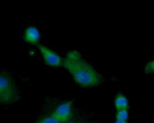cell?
I'll return each instance as SVG.
<instances>
[{
	"label": "cell",
	"mask_w": 154,
	"mask_h": 123,
	"mask_svg": "<svg viewBox=\"0 0 154 123\" xmlns=\"http://www.w3.org/2000/svg\"><path fill=\"white\" fill-rule=\"evenodd\" d=\"M24 40L31 45H38L41 39V33L39 29L34 26L27 27L24 31Z\"/></svg>",
	"instance_id": "obj_5"
},
{
	"label": "cell",
	"mask_w": 154,
	"mask_h": 123,
	"mask_svg": "<svg viewBox=\"0 0 154 123\" xmlns=\"http://www.w3.org/2000/svg\"><path fill=\"white\" fill-rule=\"evenodd\" d=\"M18 99L19 91L15 79L8 72L0 71V103L12 104Z\"/></svg>",
	"instance_id": "obj_2"
},
{
	"label": "cell",
	"mask_w": 154,
	"mask_h": 123,
	"mask_svg": "<svg viewBox=\"0 0 154 123\" xmlns=\"http://www.w3.org/2000/svg\"><path fill=\"white\" fill-rule=\"evenodd\" d=\"M114 123H128L127 120H120V119H115Z\"/></svg>",
	"instance_id": "obj_11"
},
{
	"label": "cell",
	"mask_w": 154,
	"mask_h": 123,
	"mask_svg": "<svg viewBox=\"0 0 154 123\" xmlns=\"http://www.w3.org/2000/svg\"><path fill=\"white\" fill-rule=\"evenodd\" d=\"M60 123H65L74 118V108L71 101H64L56 105L52 113Z\"/></svg>",
	"instance_id": "obj_3"
},
{
	"label": "cell",
	"mask_w": 154,
	"mask_h": 123,
	"mask_svg": "<svg viewBox=\"0 0 154 123\" xmlns=\"http://www.w3.org/2000/svg\"><path fill=\"white\" fill-rule=\"evenodd\" d=\"M37 47H38V50L45 61V63L47 66L54 67V68H58V67L63 66V58H62V57L60 55H58L55 51H54L53 49L49 48L48 47L41 45V44H38Z\"/></svg>",
	"instance_id": "obj_4"
},
{
	"label": "cell",
	"mask_w": 154,
	"mask_h": 123,
	"mask_svg": "<svg viewBox=\"0 0 154 123\" xmlns=\"http://www.w3.org/2000/svg\"><path fill=\"white\" fill-rule=\"evenodd\" d=\"M63 67L66 69L77 85L85 89L97 87L104 80L103 75L76 49L69 50L65 54L63 60Z\"/></svg>",
	"instance_id": "obj_1"
},
{
	"label": "cell",
	"mask_w": 154,
	"mask_h": 123,
	"mask_svg": "<svg viewBox=\"0 0 154 123\" xmlns=\"http://www.w3.org/2000/svg\"><path fill=\"white\" fill-rule=\"evenodd\" d=\"M35 123H60V122L52 114H49V115H43V116H41L36 120Z\"/></svg>",
	"instance_id": "obj_7"
},
{
	"label": "cell",
	"mask_w": 154,
	"mask_h": 123,
	"mask_svg": "<svg viewBox=\"0 0 154 123\" xmlns=\"http://www.w3.org/2000/svg\"><path fill=\"white\" fill-rule=\"evenodd\" d=\"M65 123H87V122H85L84 120H81V119H75V118H73V119H72L70 121H67Z\"/></svg>",
	"instance_id": "obj_10"
},
{
	"label": "cell",
	"mask_w": 154,
	"mask_h": 123,
	"mask_svg": "<svg viewBox=\"0 0 154 123\" xmlns=\"http://www.w3.org/2000/svg\"><path fill=\"white\" fill-rule=\"evenodd\" d=\"M128 118H129V111H128V108H126V109H121V110H116L115 119L128 120Z\"/></svg>",
	"instance_id": "obj_8"
},
{
	"label": "cell",
	"mask_w": 154,
	"mask_h": 123,
	"mask_svg": "<svg viewBox=\"0 0 154 123\" xmlns=\"http://www.w3.org/2000/svg\"><path fill=\"white\" fill-rule=\"evenodd\" d=\"M144 71L146 74H153L154 73V59L149 61V62L146 64Z\"/></svg>",
	"instance_id": "obj_9"
},
{
	"label": "cell",
	"mask_w": 154,
	"mask_h": 123,
	"mask_svg": "<svg viewBox=\"0 0 154 123\" xmlns=\"http://www.w3.org/2000/svg\"><path fill=\"white\" fill-rule=\"evenodd\" d=\"M113 106L116 110L126 109L129 108V99L123 93H118L114 97Z\"/></svg>",
	"instance_id": "obj_6"
}]
</instances>
